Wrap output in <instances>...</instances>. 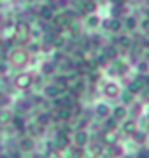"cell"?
Here are the masks:
<instances>
[{"instance_id": "1", "label": "cell", "mask_w": 149, "mask_h": 158, "mask_svg": "<svg viewBox=\"0 0 149 158\" xmlns=\"http://www.w3.org/2000/svg\"><path fill=\"white\" fill-rule=\"evenodd\" d=\"M145 86H146L145 76H138V78H135L133 81H130L127 84V91L132 92L133 95H136V94H139V92H142L145 89Z\"/></svg>"}, {"instance_id": "2", "label": "cell", "mask_w": 149, "mask_h": 158, "mask_svg": "<svg viewBox=\"0 0 149 158\" xmlns=\"http://www.w3.org/2000/svg\"><path fill=\"white\" fill-rule=\"evenodd\" d=\"M120 86L115 84V82H108V84L104 86V94L110 98H117V97L120 95Z\"/></svg>"}, {"instance_id": "3", "label": "cell", "mask_w": 149, "mask_h": 158, "mask_svg": "<svg viewBox=\"0 0 149 158\" xmlns=\"http://www.w3.org/2000/svg\"><path fill=\"white\" fill-rule=\"evenodd\" d=\"M15 82H16L18 88H21V89H26L29 85L32 84V79H31V76H29V75H19Z\"/></svg>"}, {"instance_id": "4", "label": "cell", "mask_w": 149, "mask_h": 158, "mask_svg": "<svg viewBox=\"0 0 149 158\" xmlns=\"http://www.w3.org/2000/svg\"><path fill=\"white\" fill-rule=\"evenodd\" d=\"M123 130L126 135H133L136 130H138V123L136 120H126L124 124H123Z\"/></svg>"}, {"instance_id": "5", "label": "cell", "mask_w": 149, "mask_h": 158, "mask_svg": "<svg viewBox=\"0 0 149 158\" xmlns=\"http://www.w3.org/2000/svg\"><path fill=\"white\" fill-rule=\"evenodd\" d=\"M103 138H104V143H107L110 147H113L115 142H117V135L114 133V130H105Z\"/></svg>"}, {"instance_id": "6", "label": "cell", "mask_w": 149, "mask_h": 158, "mask_svg": "<svg viewBox=\"0 0 149 158\" xmlns=\"http://www.w3.org/2000/svg\"><path fill=\"white\" fill-rule=\"evenodd\" d=\"M132 136H133V141L136 142V143H140V145L146 143V141H148V133L143 132V130H140V129L136 130Z\"/></svg>"}, {"instance_id": "7", "label": "cell", "mask_w": 149, "mask_h": 158, "mask_svg": "<svg viewBox=\"0 0 149 158\" xmlns=\"http://www.w3.org/2000/svg\"><path fill=\"white\" fill-rule=\"evenodd\" d=\"M127 116V110L124 106H117V107L114 108V111H113V117L119 122V120H124Z\"/></svg>"}, {"instance_id": "8", "label": "cell", "mask_w": 149, "mask_h": 158, "mask_svg": "<svg viewBox=\"0 0 149 158\" xmlns=\"http://www.w3.org/2000/svg\"><path fill=\"white\" fill-rule=\"evenodd\" d=\"M121 27H123V23H121V21L120 19H117V18L110 19L108 23H107V28H108L111 32H117V31H120Z\"/></svg>"}, {"instance_id": "9", "label": "cell", "mask_w": 149, "mask_h": 158, "mask_svg": "<svg viewBox=\"0 0 149 158\" xmlns=\"http://www.w3.org/2000/svg\"><path fill=\"white\" fill-rule=\"evenodd\" d=\"M60 92L62 91L58 89L57 85H48V86H46V95L50 97V98H57Z\"/></svg>"}, {"instance_id": "10", "label": "cell", "mask_w": 149, "mask_h": 158, "mask_svg": "<svg viewBox=\"0 0 149 158\" xmlns=\"http://www.w3.org/2000/svg\"><path fill=\"white\" fill-rule=\"evenodd\" d=\"M74 142L79 145V147H83L86 142H88V135H86L83 130H79V132H76V135H74Z\"/></svg>"}, {"instance_id": "11", "label": "cell", "mask_w": 149, "mask_h": 158, "mask_svg": "<svg viewBox=\"0 0 149 158\" xmlns=\"http://www.w3.org/2000/svg\"><path fill=\"white\" fill-rule=\"evenodd\" d=\"M70 116H72V110L67 107H60L57 110V117L60 118V120H67V118H70Z\"/></svg>"}, {"instance_id": "12", "label": "cell", "mask_w": 149, "mask_h": 158, "mask_svg": "<svg viewBox=\"0 0 149 158\" xmlns=\"http://www.w3.org/2000/svg\"><path fill=\"white\" fill-rule=\"evenodd\" d=\"M56 145H57L58 149H63L69 145V136L64 135H57V139H56Z\"/></svg>"}, {"instance_id": "13", "label": "cell", "mask_w": 149, "mask_h": 158, "mask_svg": "<svg viewBox=\"0 0 149 158\" xmlns=\"http://www.w3.org/2000/svg\"><path fill=\"white\" fill-rule=\"evenodd\" d=\"M117 44L120 45V47H123V48H129L132 45V40H130V37H127V35H120L117 38Z\"/></svg>"}, {"instance_id": "14", "label": "cell", "mask_w": 149, "mask_h": 158, "mask_svg": "<svg viewBox=\"0 0 149 158\" xmlns=\"http://www.w3.org/2000/svg\"><path fill=\"white\" fill-rule=\"evenodd\" d=\"M95 113H97L99 117H107L110 114V108H108V106H105V104H98L97 108H95Z\"/></svg>"}, {"instance_id": "15", "label": "cell", "mask_w": 149, "mask_h": 158, "mask_svg": "<svg viewBox=\"0 0 149 158\" xmlns=\"http://www.w3.org/2000/svg\"><path fill=\"white\" fill-rule=\"evenodd\" d=\"M40 16L42 18V19H46V21L51 19L53 18V9L51 7H48V6H42V7L40 9Z\"/></svg>"}, {"instance_id": "16", "label": "cell", "mask_w": 149, "mask_h": 158, "mask_svg": "<svg viewBox=\"0 0 149 158\" xmlns=\"http://www.w3.org/2000/svg\"><path fill=\"white\" fill-rule=\"evenodd\" d=\"M104 54L108 57V59H115L117 54H119V51H117V48H115L114 45H107L104 48Z\"/></svg>"}, {"instance_id": "17", "label": "cell", "mask_w": 149, "mask_h": 158, "mask_svg": "<svg viewBox=\"0 0 149 158\" xmlns=\"http://www.w3.org/2000/svg\"><path fill=\"white\" fill-rule=\"evenodd\" d=\"M54 21H56V23H57L60 28H62V27H66V25H69L70 23V19L66 16V15H60V16H57Z\"/></svg>"}, {"instance_id": "18", "label": "cell", "mask_w": 149, "mask_h": 158, "mask_svg": "<svg viewBox=\"0 0 149 158\" xmlns=\"http://www.w3.org/2000/svg\"><path fill=\"white\" fill-rule=\"evenodd\" d=\"M114 64H117V66H119V68H115V69H117V72H119L120 75H124L127 70H129V66H127L124 62H121V60H115Z\"/></svg>"}, {"instance_id": "19", "label": "cell", "mask_w": 149, "mask_h": 158, "mask_svg": "<svg viewBox=\"0 0 149 158\" xmlns=\"http://www.w3.org/2000/svg\"><path fill=\"white\" fill-rule=\"evenodd\" d=\"M32 147H34V142L31 141L29 138H25V139L21 141V148H22L23 151H31Z\"/></svg>"}, {"instance_id": "20", "label": "cell", "mask_w": 149, "mask_h": 158, "mask_svg": "<svg viewBox=\"0 0 149 158\" xmlns=\"http://www.w3.org/2000/svg\"><path fill=\"white\" fill-rule=\"evenodd\" d=\"M138 27V21H136V18L133 16H129L126 19V28L129 29V31H133V29Z\"/></svg>"}, {"instance_id": "21", "label": "cell", "mask_w": 149, "mask_h": 158, "mask_svg": "<svg viewBox=\"0 0 149 158\" xmlns=\"http://www.w3.org/2000/svg\"><path fill=\"white\" fill-rule=\"evenodd\" d=\"M54 85H57L60 91H64L66 89V86H67V79L64 78V76H58V78L56 79V84Z\"/></svg>"}, {"instance_id": "22", "label": "cell", "mask_w": 149, "mask_h": 158, "mask_svg": "<svg viewBox=\"0 0 149 158\" xmlns=\"http://www.w3.org/2000/svg\"><path fill=\"white\" fill-rule=\"evenodd\" d=\"M138 70L140 73H148L149 72V63L146 60H142V62L138 63Z\"/></svg>"}, {"instance_id": "23", "label": "cell", "mask_w": 149, "mask_h": 158, "mask_svg": "<svg viewBox=\"0 0 149 158\" xmlns=\"http://www.w3.org/2000/svg\"><path fill=\"white\" fill-rule=\"evenodd\" d=\"M121 98H123V102L130 104V102H133V100H135V95H133L132 92H129V91H124V92L121 94Z\"/></svg>"}, {"instance_id": "24", "label": "cell", "mask_w": 149, "mask_h": 158, "mask_svg": "<svg viewBox=\"0 0 149 158\" xmlns=\"http://www.w3.org/2000/svg\"><path fill=\"white\" fill-rule=\"evenodd\" d=\"M54 63L53 62H47V63H44V66H42V72L46 75H48V73H53L54 72Z\"/></svg>"}, {"instance_id": "25", "label": "cell", "mask_w": 149, "mask_h": 158, "mask_svg": "<svg viewBox=\"0 0 149 158\" xmlns=\"http://www.w3.org/2000/svg\"><path fill=\"white\" fill-rule=\"evenodd\" d=\"M62 100H63V107L72 108L74 106V98L72 95H70V97H64V98H62Z\"/></svg>"}, {"instance_id": "26", "label": "cell", "mask_w": 149, "mask_h": 158, "mask_svg": "<svg viewBox=\"0 0 149 158\" xmlns=\"http://www.w3.org/2000/svg\"><path fill=\"white\" fill-rule=\"evenodd\" d=\"M83 9H85L86 12H94L95 9H97V5H95L92 0H88V2L83 3Z\"/></svg>"}, {"instance_id": "27", "label": "cell", "mask_w": 149, "mask_h": 158, "mask_svg": "<svg viewBox=\"0 0 149 158\" xmlns=\"http://www.w3.org/2000/svg\"><path fill=\"white\" fill-rule=\"evenodd\" d=\"M105 126H107V130H114L115 126H117V120H115L114 117L107 118V123H105Z\"/></svg>"}, {"instance_id": "28", "label": "cell", "mask_w": 149, "mask_h": 158, "mask_svg": "<svg viewBox=\"0 0 149 158\" xmlns=\"http://www.w3.org/2000/svg\"><path fill=\"white\" fill-rule=\"evenodd\" d=\"M10 122V113H7V111H2L0 113V123L2 124H6Z\"/></svg>"}, {"instance_id": "29", "label": "cell", "mask_w": 149, "mask_h": 158, "mask_svg": "<svg viewBox=\"0 0 149 158\" xmlns=\"http://www.w3.org/2000/svg\"><path fill=\"white\" fill-rule=\"evenodd\" d=\"M88 25L89 27H98L99 25V18L97 15H92V16L88 18Z\"/></svg>"}, {"instance_id": "30", "label": "cell", "mask_w": 149, "mask_h": 158, "mask_svg": "<svg viewBox=\"0 0 149 158\" xmlns=\"http://www.w3.org/2000/svg\"><path fill=\"white\" fill-rule=\"evenodd\" d=\"M64 43H66V41H64L63 37H56L54 41H53V45H54V47H57V48H62V47L64 45Z\"/></svg>"}, {"instance_id": "31", "label": "cell", "mask_w": 149, "mask_h": 158, "mask_svg": "<svg viewBox=\"0 0 149 158\" xmlns=\"http://www.w3.org/2000/svg\"><path fill=\"white\" fill-rule=\"evenodd\" d=\"M13 124H15L16 129H23V120L19 117V116H15V117H13Z\"/></svg>"}, {"instance_id": "32", "label": "cell", "mask_w": 149, "mask_h": 158, "mask_svg": "<svg viewBox=\"0 0 149 158\" xmlns=\"http://www.w3.org/2000/svg\"><path fill=\"white\" fill-rule=\"evenodd\" d=\"M48 118H50L48 113H41L40 116H38V123H40V124H46L47 122H48Z\"/></svg>"}, {"instance_id": "33", "label": "cell", "mask_w": 149, "mask_h": 158, "mask_svg": "<svg viewBox=\"0 0 149 158\" xmlns=\"http://www.w3.org/2000/svg\"><path fill=\"white\" fill-rule=\"evenodd\" d=\"M54 38H56V35L53 34V32H47L46 37H44V43H46V44H53Z\"/></svg>"}, {"instance_id": "34", "label": "cell", "mask_w": 149, "mask_h": 158, "mask_svg": "<svg viewBox=\"0 0 149 158\" xmlns=\"http://www.w3.org/2000/svg\"><path fill=\"white\" fill-rule=\"evenodd\" d=\"M108 62V57L105 56V54H99V56H98V59H97V63L98 64H105V63Z\"/></svg>"}, {"instance_id": "35", "label": "cell", "mask_w": 149, "mask_h": 158, "mask_svg": "<svg viewBox=\"0 0 149 158\" xmlns=\"http://www.w3.org/2000/svg\"><path fill=\"white\" fill-rule=\"evenodd\" d=\"M140 27H142V29H143L146 34H149V19H145V21H142Z\"/></svg>"}, {"instance_id": "36", "label": "cell", "mask_w": 149, "mask_h": 158, "mask_svg": "<svg viewBox=\"0 0 149 158\" xmlns=\"http://www.w3.org/2000/svg\"><path fill=\"white\" fill-rule=\"evenodd\" d=\"M47 158H60V155L57 154V151H48Z\"/></svg>"}, {"instance_id": "37", "label": "cell", "mask_w": 149, "mask_h": 158, "mask_svg": "<svg viewBox=\"0 0 149 158\" xmlns=\"http://www.w3.org/2000/svg\"><path fill=\"white\" fill-rule=\"evenodd\" d=\"M92 151H94L95 154H99V152H101V145H98V143H95V145L92 147Z\"/></svg>"}, {"instance_id": "38", "label": "cell", "mask_w": 149, "mask_h": 158, "mask_svg": "<svg viewBox=\"0 0 149 158\" xmlns=\"http://www.w3.org/2000/svg\"><path fill=\"white\" fill-rule=\"evenodd\" d=\"M54 104L58 106V107H63V100H62V98H56V100H54Z\"/></svg>"}, {"instance_id": "39", "label": "cell", "mask_w": 149, "mask_h": 158, "mask_svg": "<svg viewBox=\"0 0 149 158\" xmlns=\"http://www.w3.org/2000/svg\"><path fill=\"white\" fill-rule=\"evenodd\" d=\"M6 69H7L6 62H0V72H6Z\"/></svg>"}, {"instance_id": "40", "label": "cell", "mask_w": 149, "mask_h": 158, "mask_svg": "<svg viewBox=\"0 0 149 158\" xmlns=\"http://www.w3.org/2000/svg\"><path fill=\"white\" fill-rule=\"evenodd\" d=\"M97 158H108V154L99 152V154H97Z\"/></svg>"}, {"instance_id": "41", "label": "cell", "mask_w": 149, "mask_h": 158, "mask_svg": "<svg viewBox=\"0 0 149 158\" xmlns=\"http://www.w3.org/2000/svg\"><path fill=\"white\" fill-rule=\"evenodd\" d=\"M6 60V56H5V51H2L0 53V62H5Z\"/></svg>"}, {"instance_id": "42", "label": "cell", "mask_w": 149, "mask_h": 158, "mask_svg": "<svg viewBox=\"0 0 149 158\" xmlns=\"http://www.w3.org/2000/svg\"><path fill=\"white\" fill-rule=\"evenodd\" d=\"M145 18H146V19H149V6L145 9Z\"/></svg>"}, {"instance_id": "43", "label": "cell", "mask_w": 149, "mask_h": 158, "mask_svg": "<svg viewBox=\"0 0 149 158\" xmlns=\"http://www.w3.org/2000/svg\"><path fill=\"white\" fill-rule=\"evenodd\" d=\"M31 50H32V51H37V50H38V47H37V45H31Z\"/></svg>"}, {"instance_id": "44", "label": "cell", "mask_w": 149, "mask_h": 158, "mask_svg": "<svg viewBox=\"0 0 149 158\" xmlns=\"http://www.w3.org/2000/svg\"><path fill=\"white\" fill-rule=\"evenodd\" d=\"M145 79H146V85L149 86V76H145Z\"/></svg>"}, {"instance_id": "45", "label": "cell", "mask_w": 149, "mask_h": 158, "mask_svg": "<svg viewBox=\"0 0 149 158\" xmlns=\"http://www.w3.org/2000/svg\"><path fill=\"white\" fill-rule=\"evenodd\" d=\"M73 158H82V157H79V155H74V157Z\"/></svg>"}, {"instance_id": "46", "label": "cell", "mask_w": 149, "mask_h": 158, "mask_svg": "<svg viewBox=\"0 0 149 158\" xmlns=\"http://www.w3.org/2000/svg\"><path fill=\"white\" fill-rule=\"evenodd\" d=\"M35 158H44V157H41V155H37V157H35Z\"/></svg>"}, {"instance_id": "47", "label": "cell", "mask_w": 149, "mask_h": 158, "mask_svg": "<svg viewBox=\"0 0 149 158\" xmlns=\"http://www.w3.org/2000/svg\"><path fill=\"white\" fill-rule=\"evenodd\" d=\"M148 133H149V124H148Z\"/></svg>"}, {"instance_id": "48", "label": "cell", "mask_w": 149, "mask_h": 158, "mask_svg": "<svg viewBox=\"0 0 149 158\" xmlns=\"http://www.w3.org/2000/svg\"><path fill=\"white\" fill-rule=\"evenodd\" d=\"M148 158H149V151H148Z\"/></svg>"}]
</instances>
